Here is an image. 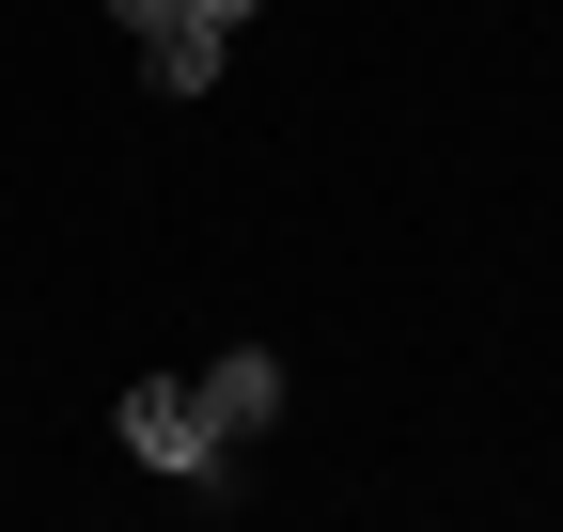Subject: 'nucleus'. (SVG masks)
I'll return each mask as SVG.
<instances>
[{"label":"nucleus","mask_w":563,"mask_h":532,"mask_svg":"<svg viewBox=\"0 0 563 532\" xmlns=\"http://www.w3.org/2000/svg\"><path fill=\"white\" fill-rule=\"evenodd\" d=\"M95 16H125V32H173V16H188V0H95Z\"/></svg>","instance_id":"5"},{"label":"nucleus","mask_w":563,"mask_h":532,"mask_svg":"<svg viewBox=\"0 0 563 532\" xmlns=\"http://www.w3.org/2000/svg\"><path fill=\"white\" fill-rule=\"evenodd\" d=\"M188 391H203V423H220V439H266V423H282V361H266V345H220Z\"/></svg>","instance_id":"2"},{"label":"nucleus","mask_w":563,"mask_h":532,"mask_svg":"<svg viewBox=\"0 0 563 532\" xmlns=\"http://www.w3.org/2000/svg\"><path fill=\"white\" fill-rule=\"evenodd\" d=\"M110 423H125V454H141L157 486H220V454H235L220 423H203V391H188V376H141Z\"/></svg>","instance_id":"1"},{"label":"nucleus","mask_w":563,"mask_h":532,"mask_svg":"<svg viewBox=\"0 0 563 532\" xmlns=\"http://www.w3.org/2000/svg\"><path fill=\"white\" fill-rule=\"evenodd\" d=\"M141 79H157V95H203V79H220V32H141Z\"/></svg>","instance_id":"3"},{"label":"nucleus","mask_w":563,"mask_h":532,"mask_svg":"<svg viewBox=\"0 0 563 532\" xmlns=\"http://www.w3.org/2000/svg\"><path fill=\"white\" fill-rule=\"evenodd\" d=\"M173 32H220V47H235V32H251V0H188Z\"/></svg>","instance_id":"4"}]
</instances>
